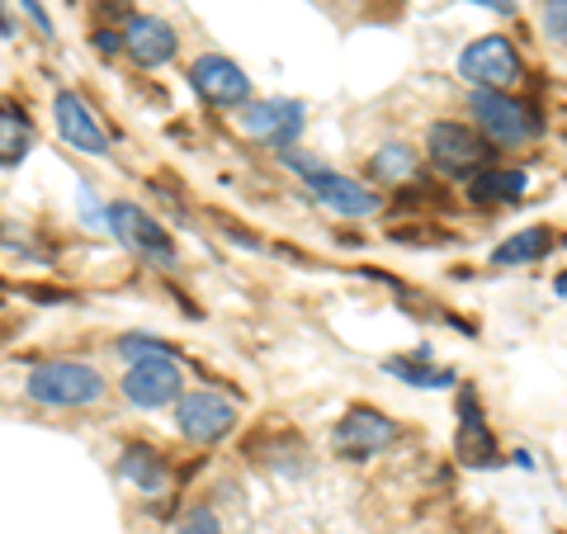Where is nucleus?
I'll list each match as a JSON object with an SVG mask.
<instances>
[{
	"label": "nucleus",
	"mask_w": 567,
	"mask_h": 534,
	"mask_svg": "<svg viewBox=\"0 0 567 534\" xmlns=\"http://www.w3.org/2000/svg\"><path fill=\"white\" fill-rule=\"evenodd\" d=\"M24 398L39 407H91L104 398V373L76 360H48L39 369H29Z\"/></svg>",
	"instance_id": "1"
},
{
	"label": "nucleus",
	"mask_w": 567,
	"mask_h": 534,
	"mask_svg": "<svg viewBox=\"0 0 567 534\" xmlns=\"http://www.w3.org/2000/svg\"><path fill=\"white\" fill-rule=\"evenodd\" d=\"M468 110H473L477 133L496 142V147H520L525 137L539 133V119L520 100H511V91H473Z\"/></svg>",
	"instance_id": "2"
},
{
	"label": "nucleus",
	"mask_w": 567,
	"mask_h": 534,
	"mask_svg": "<svg viewBox=\"0 0 567 534\" xmlns=\"http://www.w3.org/2000/svg\"><path fill=\"white\" fill-rule=\"evenodd\" d=\"M458 76L473 91H511L520 81V52L502 33H487V39H477L458 52Z\"/></svg>",
	"instance_id": "3"
},
{
	"label": "nucleus",
	"mask_w": 567,
	"mask_h": 534,
	"mask_svg": "<svg viewBox=\"0 0 567 534\" xmlns=\"http://www.w3.org/2000/svg\"><path fill=\"white\" fill-rule=\"evenodd\" d=\"M175 425H181V435L194 444H218L223 435H233L237 407L218 393H185L181 407H175Z\"/></svg>",
	"instance_id": "4"
},
{
	"label": "nucleus",
	"mask_w": 567,
	"mask_h": 534,
	"mask_svg": "<svg viewBox=\"0 0 567 534\" xmlns=\"http://www.w3.org/2000/svg\"><path fill=\"white\" fill-rule=\"evenodd\" d=\"M425 147H431V162L445 175H468V181L487 162L483 137L473 129H464V123H435V129L425 133Z\"/></svg>",
	"instance_id": "5"
},
{
	"label": "nucleus",
	"mask_w": 567,
	"mask_h": 534,
	"mask_svg": "<svg viewBox=\"0 0 567 534\" xmlns=\"http://www.w3.org/2000/svg\"><path fill=\"white\" fill-rule=\"evenodd\" d=\"M393 440H398V425L383 412H374V407H354V412H346V421L336 425L331 450L341 459H369V454L388 450Z\"/></svg>",
	"instance_id": "6"
},
{
	"label": "nucleus",
	"mask_w": 567,
	"mask_h": 534,
	"mask_svg": "<svg viewBox=\"0 0 567 534\" xmlns=\"http://www.w3.org/2000/svg\"><path fill=\"white\" fill-rule=\"evenodd\" d=\"M189 81L208 104H251V81L233 58H218V52H204L199 62L189 66Z\"/></svg>",
	"instance_id": "7"
},
{
	"label": "nucleus",
	"mask_w": 567,
	"mask_h": 534,
	"mask_svg": "<svg viewBox=\"0 0 567 534\" xmlns=\"http://www.w3.org/2000/svg\"><path fill=\"white\" fill-rule=\"evenodd\" d=\"M110 227L118 233L123 246H133V251L152 256V260H162V265L175 260L171 237L162 233V223H156L147 208H137V204H110Z\"/></svg>",
	"instance_id": "8"
},
{
	"label": "nucleus",
	"mask_w": 567,
	"mask_h": 534,
	"mask_svg": "<svg viewBox=\"0 0 567 534\" xmlns=\"http://www.w3.org/2000/svg\"><path fill=\"white\" fill-rule=\"evenodd\" d=\"M241 129L251 137L275 142V147H293V137L303 133V104L298 100H251L241 110Z\"/></svg>",
	"instance_id": "9"
},
{
	"label": "nucleus",
	"mask_w": 567,
	"mask_h": 534,
	"mask_svg": "<svg viewBox=\"0 0 567 534\" xmlns=\"http://www.w3.org/2000/svg\"><path fill=\"white\" fill-rule=\"evenodd\" d=\"M52 114H58V133L71 142V147H81L91 156L110 152V133L100 129V119L91 114V104H85L76 91H58V95H52Z\"/></svg>",
	"instance_id": "10"
},
{
	"label": "nucleus",
	"mask_w": 567,
	"mask_h": 534,
	"mask_svg": "<svg viewBox=\"0 0 567 534\" xmlns=\"http://www.w3.org/2000/svg\"><path fill=\"white\" fill-rule=\"evenodd\" d=\"M123 398L133 407H166L171 398H181V369H175V360L128 364V373H123Z\"/></svg>",
	"instance_id": "11"
},
{
	"label": "nucleus",
	"mask_w": 567,
	"mask_h": 534,
	"mask_svg": "<svg viewBox=\"0 0 567 534\" xmlns=\"http://www.w3.org/2000/svg\"><path fill=\"white\" fill-rule=\"evenodd\" d=\"M175 29L166 20H156V14H133L128 29H123V52L137 62V66H166L175 58Z\"/></svg>",
	"instance_id": "12"
},
{
	"label": "nucleus",
	"mask_w": 567,
	"mask_h": 534,
	"mask_svg": "<svg viewBox=\"0 0 567 534\" xmlns=\"http://www.w3.org/2000/svg\"><path fill=\"white\" fill-rule=\"evenodd\" d=\"M308 185H312V194H317V199H322L327 208L346 213V218H364V213L379 208V194H369L360 181H350V175H336V171H327V166L312 171Z\"/></svg>",
	"instance_id": "13"
},
{
	"label": "nucleus",
	"mask_w": 567,
	"mask_h": 534,
	"mask_svg": "<svg viewBox=\"0 0 567 534\" xmlns=\"http://www.w3.org/2000/svg\"><path fill=\"white\" fill-rule=\"evenodd\" d=\"M468 194L483 204H511L525 194V171H511V166H483L468 181Z\"/></svg>",
	"instance_id": "14"
},
{
	"label": "nucleus",
	"mask_w": 567,
	"mask_h": 534,
	"mask_svg": "<svg viewBox=\"0 0 567 534\" xmlns=\"http://www.w3.org/2000/svg\"><path fill=\"white\" fill-rule=\"evenodd\" d=\"M123 477H128L133 487H142V492H162L171 469H166V459L156 454L152 444H128V450H123Z\"/></svg>",
	"instance_id": "15"
},
{
	"label": "nucleus",
	"mask_w": 567,
	"mask_h": 534,
	"mask_svg": "<svg viewBox=\"0 0 567 534\" xmlns=\"http://www.w3.org/2000/svg\"><path fill=\"white\" fill-rule=\"evenodd\" d=\"M33 142V129H29V114L20 104L0 100V166H20L24 152Z\"/></svg>",
	"instance_id": "16"
},
{
	"label": "nucleus",
	"mask_w": 567,
	"mask_h": 534,
	"mask_svg": "<svg viewBox=\"0 0 567 534\" xmlns=\"http://www.w3.org/2000/svg\"><path fill=\"white\" fill-rule=\"evenodd\" d=\"M554 237L548 227H525V233H511L502 246L492 251V265H529V260H544Z\"/></svg>",
	"instance_id": "17"
},
{
	"label": "nucleus",
	"mask_w": 567,
	"mask_h": 534,
	"mask_svg": "<svg viewBox=\"0 0 567 534\" xmlns=\"http://www.w3.org/2000/svg\"><path fill=\"white\" fill-rule=\"evenodd\" d=\"M458 459L464 464H477V469H487L496 464V440L483 421H477V407L464 402V431H458Z\"/></svg>",
	"instance_id": "18"
},
{
	"label": "nucleus",
	"mask_w": 567,
	"mask_h": 534,
	"mask_svg": "<svg viewBox=\"0 0 567 534\" xmlns=\"http://www.w3.org/2000/svg\"><path fill=\"white\" fill-rule=\"evenodd\" d=\"M388 373H398V379H406V383H416V388H445V383H454V373L450 369H431V364H421V355L416 360H388L383 364Z\"/></svg>",
	"instance_id": "19"
},
{
	"label": "nucleus",
	"mask_w": 567,
	"mask_h": 534,
	"mask_svg": "<svg viewBox=\"0 0 567 534\" xmlns=\"http://www.w3.org/2000/svg\"><path fill=\"white\" fill-rule=\"evenodd\" d=\"M118 355H123L128 364H142V360H171V346H166V341H156V336L133 331V336H123V341H118Z\"/></svg>",
	"instance_id": "20"
},
{
	"label": "nucleus",
	"mask_w": 567,
	"mask_h": 534,
	"mask_svg": "<svg viewBox=\"0 0 567 534\" xmlns=\"http://www.w3.org/2000/svg\"><path fill=\"white\" fill-rule=\"evenodd\" d=\"M374 175H379V181H388V185L406 181V175H412V152H406V147H383L374 156Z\"/></svg>",
	"instance_id": "21"
},
{
	"label": "nucleus",
	"mask_w": 567,
	"mask_h": 534,
	"mask_svg": "<svg viewBox=\"0 0 567 534\" xmlns=\"http://www.w3.org/2000/svg\"><path fill=\"white\" fill-rule=\"evenodd\" d=\"M544 29H548V39L567 43V0H548L544 6Z\"/></svg>",
	"instance_id": "22"
},
{
	"label": "nucleus",
	"mask_w": 567,
	"mask_h": 534,
	"mask_svg": "<svg viewBox=\"0 0 567 534\" xmlns=\"http://www.w3.org/2000/svg\"><path fill=\"white\" fill-rule=\"evenodd\" d=\"M175 534H223V525H218V515L213 511H189Z\"/></svg>",
	"instance_id": "23"
},
{
	"label": "nucleus",
	"mask_w": 567,
	"mask_h": 534,
	"mask_svg": "<svg viewBox=\"0 0 567 534\" xmlns=\"http://www.w3.org/2000/svg\"><path fill=\"white\" fill-rule=\"evenodd\" d=\"M20 6H24V10H29V20H33V24H39V29H43V33H52V20H48V10H43V6H39V0H20Z\"/></svg>",
	"instance_id": "24"
},
{
	"label": "nucleus",
	"mask_w": 567,
	"mask_h": 534,
	"mask_svg": "<svg viewBox=\"0 0 567 534\" xmlns=\"http://www.w3.org/2000/svg\"><path fill=\"white\" fill-rule=\"evenodd\" d=\"M95 43H100V52H118L123 48V39H118V33H110V29H100Z\"/></svg>",
	"instance_id": "25"
},
{
	"label": "nucleus",
	"mask_w": 567,
	"mask_h": 534,
	"mask_svg": "<svg viewBox=\"0 0 567 534\" xmlns=\"http://www.w3.org/2000/svg\"><path fill=\"white\" fill-rule=\"evenodd\" d=\"M468 6H487V10H496V14H511V10H516L511 0H468Z\"/></svg>",
	"instance_id": "26"
},
{
	"label": "nucleus",
	"mask_w": 567,
	"mask_h": 534,
	"mask_svg": "<svg viewBox=\"0 0 567 534\" xmlns=\"http://www.w3.org/2000/svg\"><path fill=\"white\" fill-rule=\"evenodd\" d=\"M554 289H558V298H567V275H558V284H554Z\"/></svg>",
	"instance_id": "27"
}]
</instances>
